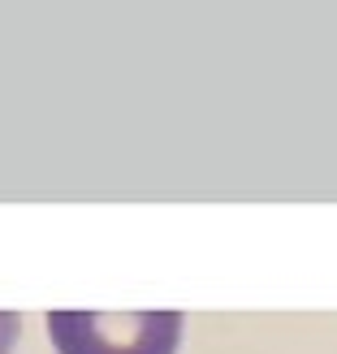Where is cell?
Returning <instances> with one entry per match:
<instances>
[{
  "label": "cell",
  "mask_w": 337,
  "mask_h": 354,
  "mask_svg": "<svg viewBox=\"0 0 337 354\" xmlns=\"http://www.w3.org/2000/svg\"><path fill=\"white\" fill-rule=\"evenodd\" d=\"M61 354H173L182 311H48Z\"/></svg>",
  "instance_id": "cell-1"
},
{
  "label": "cell",
  "mask_w": 337,
  "mask_h": 354,
  "mask_svg": "<svg viewBox=\"0 0 337 354\" xmlns=\"http://www.w3.org/2000/svg\"><path fill=\"white\" fill-rule=\"evenodd\" d=\"M17 328H22V320H17L13 311H0V354H9V350H13Z\"/></svg>",
  "instance_id": "cell-2"
}]
</instances>
